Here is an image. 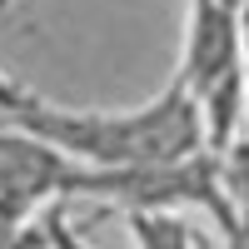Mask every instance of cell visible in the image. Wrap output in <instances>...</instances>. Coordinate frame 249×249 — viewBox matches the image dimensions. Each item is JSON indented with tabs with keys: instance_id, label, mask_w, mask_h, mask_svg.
Here are the masks:
<instances>
[{
	"instance_id": "obj_3",
	"label": "cell",
	"mask_w": 249,
	"mask_h": 249,
	"mask_svg": "<svg viewBox=\"0 0 249 249\" xmlns=\"http://www.w3.org/2000/svg\"><path fill=\"white\" fill-rule=\"evenodd\" d=\"M140 249H199L184 210H130L124 214Z\"/></svg>"
},
{
	"instance_id": "obj_4",
	"label": "cell",
	"mask_w": 249,
	"mask_h": 249,
	"mask_svg": "<svg viewBox=\"0 0 249 249\" xmlns=\"http://www.w3.org/2000/svg\"><path fill=\"white\" fill-rule=\"evenodd\" d=\"M30 100H35L30 90H20L10 75H0V115H20V110L30 105Z\"/></svg>"
},
{
	"instance_id": "obj_1",
	"label": "cell",
	"mask_w": 249,
	"mask_h": 249,
	"mask_svg": "<svg viewBox=\"0 0 249 249\" xmlns=\"http://www.w3.org/2000/svg\"><path fill=\"white\" fill-rule=\"evenodd\" d=\"M5 120L90 170H144V164H179L204 155L195 95L179 80H170L155 100L135 110H60L30 100L20 115Z\"/></svg>"
},
{
	"instance_id": "obj_6",
	"label": "cell",
	"mask_w": 249,
	"mask_h": 249,
	"mask_svg": "<svg viewBox=\"0 0 249 249\" xmlns=\"http://www.w3.org/2000/svg\"><path fill=\"white\" fill-rule=\"evenodd\" d=\"M199 249H204V244H199Z\"/></svg>"
},
{
	"instance_id": "obj_2",
	"label": "cell",
	"mask_w": 249,
	"mask_h": 249,
	"mask_svg": "<svg viewBox=\"0 0 249 249\" xmlns=\"http://www.w3.org/2000/svg\"><path fill=\"white\" fill-rule=\"evenodd\" d=\"M244 70V40H239V0H190L184 15V50L175 80L190 95L219 85L224 75Z\"/></svg>"
},
{
	"instance_id": "obj_5",
	"label": "cell",
	"mask_w": 249,
	"mask_h": 249,
	"mask_svg": "<svg viewBox=\"0 0 249 249\" xmlns=\"http://www.w3.org/2000/svg\"><path fill=\"white\" fill-rule=\"evenodd\" d=\"M5 10H10V0H0V15H5Z\"/></svg>"
}]
</instances>
